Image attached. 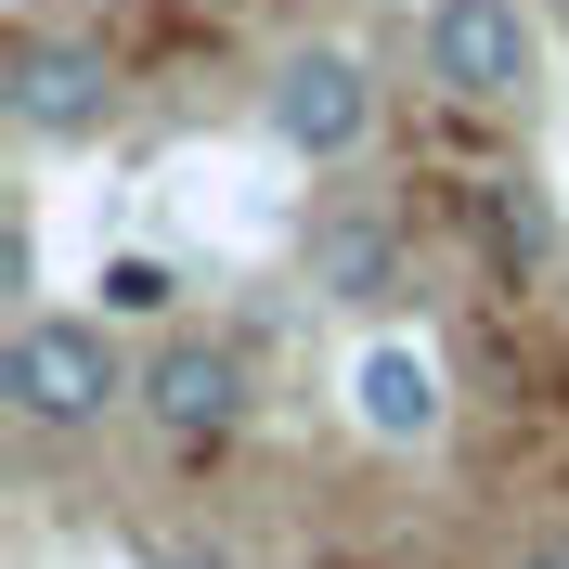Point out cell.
Masks as SVG:
<instances>
[{"instance_id": "cell-11", "label": "cell", "mask_w": 569, "mask_h": 569, "mask_svg": "<svg viewBox=\"0 0 569 569\" xmlns=\"http://www.w3.org/2000/svg\"><path fill=\"white\" fill-rule=\"evenodd\" d=\"M543 13H569V0H543Z\"/></svg>"}, {"instance_id": "cell-6", "label": "cell", "mask_w": 569, "mask_h": 569, "mask_svg": "<svg viewBox=\"0 0 569 569\" xmlns=\"http://www.w3.org/2000/svg\"><path fill=\"white\" fill-rule=\"evenodd\" d=\"M311 284H323V298H350V311L401 298V233H389L376 208H311Z\"/></svg>"}, {"instance_id": "cell-3", "label": "cell", "mask_w": 569, "mask_h": 569, "mask_svg": "<svg viewBox=\"0 0 569 569\" xmlns=\"http://www.w3.org/2000/svg\"><path fill=\"white\" fill-rule=\"evenodd\" d=\"M142 415H156V440H181V453H220L233 427H247V350H220V337H169V350L142 362Z\"/></svg>"}, {"instance_id": "cell-1", "label": "cell", "mask_w": 569, "mask_h": 569, "mask_svg": "<svg viewBox=\"0 0 569 569\" xmlns=\"http://www.w3.org/2000/svg\"><path fill=\"white\" fill-rule=\"evenodd\" d=\"M130 389L142 376L117 362V337L104 323H66V311H27L13 350H0V401H13L27 427H104Z\"/></svg>"}, {"instance_id": "cell-4", "label": "cell", "mask_w": 569, "mask_h": 569, "mask_svg": "<svg viewBox=\"0 0 569 569\" xmlns=\"http://www.w3.org/2000/svg\"><path fill=\"white\" fill-rule=\"evenodd\" d=\"M427 78L453 104H518L531 91V0H427Z\"/></svg>"}, {"instance_id": "cell-2", "label": "cell", "mask_w": 569, "mask_h": 569, "mask_svg": "<svg viewBox=\"0 0 569 569\" xmlns=\"http://www.w3.org/2000/svg\"><path fill=\"white\" fill-rule=\"evenodd\" d=\"M259 117H272V142H284V156L337 169V156H362V130H376V78H362V52L311 39V52H284V66H272Z\"/></svg>"}, {"instance_id": "cell-9", "label": "cell", "mask_w": 569, "mask_h": 569, "mask_svg": "<svg viewBox=\"0 0 569 569\" xmlns=\"http://www.w3.org/2000/svg\"><path fill=\"white\" fill-rule=\"evenodd\" d=\"M104 311H169V272H156V259H117V272H104Z\"/></svg>"}, {"instance_id": "cell-8", "label": "cell", "mask_w": 569, "mask_h": 569, "mask_svg": "<svg viewBox=\"0 0 569 569\" xmlns=\"http://www.w3.org/2000/svg\"><path fill=\"white\" fill-rule=\"evenodd\" d=\"M479 233H492L518 272H543V247H557V220H543V194H531V181H479Z\"/></svg>"}, {"instance_id": "cell-5", "label": "cell", "mask_w": 569, "mask_h": 569, "mask_svg": "<svg viewBox=\"0 0 569 569\" xmlns=\"http://www.w3.org/2000/svg\"><path fill=\"white\" fill-rule=\"evenodd\" d=\"M117 117V66H104V39H13V130L39 142H91Z\"/></svg>"}, {"instance_id": "cell-10", "label": "cell", "mask_w": 569, "mask_h": 569, "mask_svg": "<svg viewBox=\"0 0 569 569\" xmlns=\"http://www.w3.org/2000/svg\"><path fill=\"white\" fill-rule=\"evenodd\" d=\"M505 569H569V543H518V557H505Z\"/></svg>"}, {"instance_id": "cell-7", "label": "cell", "mask_w": 569, "mask_h": 569, "mask_svg": "<svg viewBox=\"0 0 569 569\" xmlns=\"http://www.w3.org/2000/svg\"><path fill=\"white\" fill-rule=\"evenodd\" d=\"M350 415L376 427V440H440V362L415 350V337H376L350 376Z\"/></svg>"}]
</instances>
